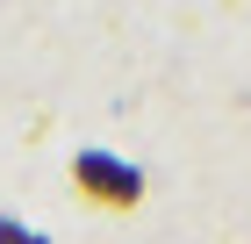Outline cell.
Listing matches in <instances>:
<instances>
[{
    "label": "cell",
    "mask_w": 251,
    "mask_h": 244,
    "mask_svg": "<svg viewBox=\"0 0 251 244\" xmlns=\"http://www.w3.org/2000/svg\"><path fill=\"white\" fill-rule=\"evenodd\" d=\"M72 172H79V187L94 194V201H108V208H129L136 194H144V180H136L129 165H115V158H100V151H86Z\"/></svg>",
    "instance_id": "cell-1"
},
{
    "label": "cell",
    "mask_w": 251,
    "mask_h": 244,
    "mask_svg": "<svg viewBox=\"0 0 251 244\" xmlns=\"http://www.w3.org/2000/svg\"><path fill=\"white\" fill-rule=\"evenodd\" d=\"M0 244H43V237H29V230H15V223H0Z\"/></svg>",
    "instance_id": "cell-2"
}]
</instances>
